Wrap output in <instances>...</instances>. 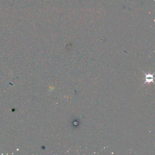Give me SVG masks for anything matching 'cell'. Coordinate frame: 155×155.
Returning <instances> with one entry per match:
<instances>
[{"instance_id":"1","label":"cell","mask_w":155,"mask_h":155,"mask_svg":"<svg viewBox=\"0 0 155 155\" xmlns=\"http://www.w3.org/2000/svg\"><path fill=\"white\" fill-rule=\"evenodd\" d=\"M142 72L145 75V80H146L145 82L144 83V84L142 86H143L145 84L147 83L153 82L154 83L153 81L154 79V78L153 76L154 73L153 74H146V73H144V71H142Z\"/></svg>"}]
</instances>
